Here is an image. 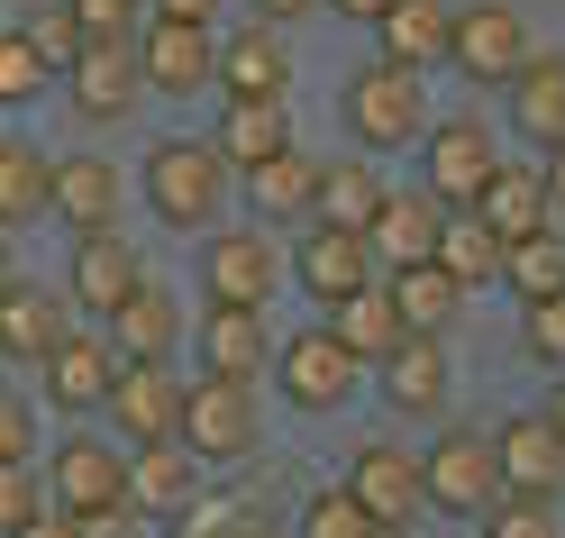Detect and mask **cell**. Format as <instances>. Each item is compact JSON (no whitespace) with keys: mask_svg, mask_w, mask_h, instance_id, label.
Returning <instances> with one entry per match:
<instances>
[{"mask_svg":"<svg viewBox=\"0 0 565 538\" xmlns=\"http://www.w3.org/2000/svg\"><path fill=\"white\" fill-rule=\"evenodd\" d=\"M137 283H147V256L128 246V229H92V238H74V265H64V302L74 310H92V319H110Z\"/></svg>","mask_w":565,"mask_h":538,"instance_id":"obj_18","label":"cell"},{"mask_svg":"<svg viewBox=\"0 0 565 538\" xmlns=\"http://www.w3.org/2000/svg\"><path fill=\"white\" fill-rule=\"evenodd\" d=\"M38 475H46V511L92 520V511H110V502H128V447L74 429V439H55V456L38 465Z\"/></svg>","mask_w":565,"mask_h":538,"instance_id":"obj_6","label":"cell"},{"mask_svg":"<svg viewBox=\"0 0 565 538\" xmlns=\"http://www.w3.org/2000/svg\"><path fill=\"white\" fill-rule=\"evenodd\" d=\"M429 265H447V274L475 293V283L502 274V238H492L475 210H447V220H438V246H429Z\"/></svg>","mask_w":565,"mask_h":538,"instance_id":"obj_35","label":"cell"},{"mask_svg":"<svg viewBox=\"0 0 565 538\" xmlns=\"http://www.w3.org/2000/svg\"><path fill=\"white\" fill-rule=\"evenodd\" d=\"M520 55H529V10L520 0H466V10L447 19V55L466 83H511L520 74Z\"/></svg>","mask_w":565,"mask_h":538,"instance_id":"obj_10","label":"cell"},{"mask_svg":"<svg viewBox=\"0 0 565 538\" xmlns=\"http://www.w3.org/2000/svg\"><path fill=\"white\" fill-rule=\"evenodd\" d=\"M265 375H274V392H282L301 420H329V411H347V402L365 392V366L338 347L329 319H310V329L274 338V366H265Z\"/></svg>","mask_w":565,"mask_h":538,"instance_id":"obj_4","label":"cell"},{"mask_svg":"<svg viewBox=\"0 0 565 538\" xmlns=\"http://www.w3.org/2000/svg\"><path fill=\"white\" fill-rule=\"evenodd\" d=\"M282 147H292V110H282V101H220V119H210V156H220L228 173L265 165Z\"/></svg>","mask_w":565,"mask_h":538,"instance_id":"obj_28","label":"cell"},{"mask_svg":"<svg viewBox=\"0 0 565 538\" xmlns=\"http://www.w3.org/2000/svg\"><path fill=\"white\" fill-rule=\"evenodd\" d=\"M210 92H220V101H282V110H292V46H282V28L246 19L237 38H220Z\"/></svg>","mask_w":565,"mask_h":538,"instance_id":"obj_15","label":"cell"},{"mask_svg":"<svg viewBox=\"0 0 565 538\" xmlns=\"http://www.w3.org/2000/svg\"><path fill=\"white\" fill-rule=\"evenodd\" d=\"M173 447H192L201 465H246V456L265 447V402H256V383L192 375L183 402H173Z\"/></svg>","mask_w":565,"mask_h":538,"instance_id":"obj_3","label":"cell"},{"mask_svg":"<svg viewBox=\"0 0 565 538\" xmlns=\"http://www.w3.org/2000/svg\"><path fill=\"white\" fill-rule=\"evenodd\" d=\"M539 183H547V220L565 229V137L547 147V165H539Z\"/></svg>","mask_w":565,"mask_h":538,"instance_id":"obj_45","label":"cell"},{"mask_svg":"<svg viewBox=\"0 0 565 538\" xmlns=\"http://www.w3.org/2000/svg\"><path fill=\"white\" fill-rule=\"evenodd\" d=\"M292 538H383V529H374V511H365L347 484H329V493H310V502H301Z\"/></svg>","mask_w":565,"mask_h":538,"instance_id":"obj_38","label":"cell"},{"mask_svg":"<svg viewBox=\"0 0 565 538\" xmlns=\"http://www.w3.org/2000/svg\"><path fill=\"white\" fill-rule=\"evenodd\" d=\"M265 28H292V19H320V0H246Z\"/></svg>","mask_w":565,"mask_h":538,"instance_id":"obj_47","label":"cell"},{"mask_svg":"<svg viewBox=\"0 0 565 538\" xmlns=\"http://www.w3.org/2000/svg\"><path fill=\"white\" fill-rule=\"evenodd\" d=\"M502 283H511V302H547V293H565V229L511 238V246H502Z\"/></svg>","mask_w":565,"mask_h":538,"instance_id":"obj_36","label":"cell"},{"mask_svg":"<svg viewBox=\"0 0 565 538\" xmlns=\"http://www.w3.org/2000/svg\"><path fill=\"white\" fill-rule=\"evenodd\" d=\"M447 19H456V0H383L374 55H383V64H411V74H429V64L447 55Z\"/></svg>","mask_w":565,"mask_h":538,"instance_id":"obj_30","label":"cell"},{"mask_svg":"<svg viewBox=\"0 0 565 538\" xmlns=\"http://www.w3.org/2000/svg\"><path fill=\"white\" fill-rule=\"evenodd\" d=\"M55 83V64H46V46L28 38V28H0V110H28Z\"/></svg>","mask_w":565,"mask_h":538,"instance_id":"obj_37","label":"cell"},{"mask_svg":"<svg viewBox=\"0 0 565 538\" xmlns=\"http://www.w3.org/2000/svg\"><path fill=\"white\" fill-rule=\"evenodd\" d=\"M274 283H282V246L274 229H201V302H237V310H265L274 302Z\"/></svg>","mask_w":565,"mask_h":538,"instance_id":"obj_7","label":"cell"},{"mask_svg":"<svg viewBox=\"0 0 565 538\" xmlns=\"http://www.w3.org/2000/svg\"><path fill=\"white\" fill-rule=\"evenodd\" d=\"M383 293H393L402 329H419V338H447V319L466 310V283H456L447 265H393V274H383Z\"/></svg>","mask_w":565,"mask_h":538,"instance_id":"obj_33","label":"cell"},{"mask_svg":"<svg viewBox=\"0 0 565 538\" xmlns=\"http://www.w3.org/2000/svg\"><path fill=\"white\" fill-rule=\"evenodd\" d=\"M201 475L210 465L192 456V447H128V511L137 520H183L192 502H201Z\"/></svg>","mask_w":565,"mask_h":538,"instance_id":"obj_24","label":"cell"},{"mask_svg":"<svg viewBox=\"0 0 565 538\" xmlns=\"http://www.w3.org/2000/svg\"><path fill=\"white\" fill-rule=\"evenodd\" d=\"M320 319L338 329V347L356 356V366H374L383 347H402V338H411V329H402V310H393V293H383V274L365 283V293H347V302H329Z\"/></svg>","mask_w":565,"mask_h":538,"instance_id":"obj_34","label":"cell"},{"mask_svg":"<svg viewBox=\"0 0 565 538\" xmlns=\"http://www.w3.org/2000/svg\"><path fill=\"white\" fill-rule=\"evenodd\" d=\"M374 402L393 411V420H438L447 411V392H456V366H447V338H402V347H383L374 356Z\"/></svg>","mask_w":565,"mask_h":538,"instance_id":"obj_13","label":"cell"},{"mask_svg":"<svg viewBox=\"0 0 565 538\" xmlns=\"http://www.w3.org/2000/svg\"><path fill=\"white\" fill-rule=\"evenodd\" d=\"M520 347L539 356L547 375L565 366V293H547V302H520Z\"/></svg>","mask_w":565,"mask_h":538,"instance_id":"obj_41","label":"cell"},{"mask_svg":"<svg viewBox=\"0 0 565 538\" xmlns=\"http://www.w3.org/2000/svg\"><path fill=\"white\" fill-rule=\"evenodd\" d=\"M347 493L374 511V529H411L429 502H419V447L402 439H365L356 456H347Z\"/></svg>","mask_w":565,"mask_h":538,"instance_id":"obj_17","label":"cell"},{"mask_svg":"<svg viewBox=\"0 0 565 538\" xmlns=\"http://www.w3.org/2000/svg\"><path fill=\"white\" fill-rule=\"evenodd\" d=\"M10 274H19V238L0 229V283H10Z\"/></svg>","mask_w":565,"mask_h":538,"instance_id":"obj_51","label":"cell"},{"mask_svg":"<svg viewBox=\"0 0 565 538\" xmlns=\"http://www.w3.org/2000/svg\"><path fill=\"white\" fill-rule=\"evenodd\" d=\"M38 447H46V420H38V402L0 383V465H38Z\"/></svg>","mask_w":565,"mask_h":538,"instance_id":"obj_40","label":"cell"},{"mask_svg":"<svg viewBox=\"0 0 565 538\" xmlns=\"http://www.w3.org/2000/svg\"><path fill=\"white\" fill-rule=\"evenodd\" d=\"M55 83H64V101H74V119H92V128H119L137 101H147V83H137V46H128V38H83L74 55L55 64Z\"/></svg>","mask_w":565,"mask_h":538,"instance_id":"obj_9","label":"cell"},{"mask_svg":"<svg viewBox=\"0 0 565 538\" xmlns=\"http://www.w3.org/2000/svg\"><path fill=\"white\" fill-rule=\"evenodd\" d=\"M502 110H511V128L529 147H556L565 137V46H529L520 55V74L502 83Z\"/></svg>","mask_w":565,"mask_h":538,"instance_id":"obj_25","label":"cell"},{"mask_svg":"<svg viewBox=\"0 0 565 538\" xmlns=\"http://www.w3.org/2000/svg\"><path fill=\"white\" fill-rule=\"evenodd\" d=\"M64 329H74V302L55 283H28V274L0 283V366H38Z\"/></svg>","mask_w":565,"mask_h":538,"instance_id":"obj_22","label":"cell"},{"mask_svg":"<svg viewBox=\"0 0 565 538\" xmlns=\"http://www.w3.org/2000/svg\"><path fill=\"white\" fill-rule=\"evenodd\" d=\"M483 538H565L547 493H492L483 502Z\"/></svg>","mask_w":565,"mask_h":538,"instance_id":"obj_39","label":"cell"},{"mask_svg":"<svg viewBox=\"0 0 565 538\" xmlns=\"http://www.w3.org/2000/svg\"><path fill=\"white\" fill-rule=\"evenodd\" d=\"M46 183H55V147L38 137H0V229H38L46 220Z\"/></svg>","mask_w":565,"mask_h":538,"instance_id":"obj_32","label":"cell"},{"mask_svg":"<svg viewBox=\"0 0 565 538\" xmlns=\"http://www.w3.org/2000/svg\"><path fill=\"white\" fill-rule=\"evenodd\" d=\"M173 402H183V375L173 366H119L100 392V420H110L119 447H164L173 439Z\"/></svg>","mask_w":565,"mask_h":538,"instance_id":"obj_16","label":"cell"},{"mask_svg":"<svg viewBox=\"0 0 565 538\" xmlns=\"http://www.w3.org/2000/svg\"><path fill=\"white\" fill-rule=\"evenodd\" d=\"M383 192L393 183L374 173V156H320L310 165V220H329V229H365Z\"/></svg>","mask_w":565,"mask_h":538,"instance_id":"obj_31","label":"cell"},{"mask_svg":"<svg viewBox=\"0 0 565 538\" xmlns=\"http://www.w3.org/2000/svg\"><path fill=\"white\" fill-rule=\"evenodd\" d=\"M466 210H475V220H483L492 238H502V246H511V238H539V229H556V220H547V183H539V165H511V156L483 173V192H475Z\"/></svg>","mask_w":565,"mask_h":538,"instance_id":"obj_27","label":"cell"},{"mask_svg":"<svg viewBox=\"0 0 565 538\" xmlns=\"http://www.w3.org/2000/svg\"><path fill=\"white\" fill-rule=\"evenodd\" d=\"M38 511H46V475L38 465H0V538H19Z\"/></svg>","mask_w":565,"mask_h":538,"instance_id":"obj_42","label":"cell"},{"mask_svg":"<svg viewBox=\"0 0 565 538\" xmlns=\"http://www.w3.org/2000/svg\"><path fill=\"white\" fill-rule=\"evenodd\" d=\"M539 411H547V420H556V439H565V366H556V375H547V402H539Z\"/></svg>","mask_w":565,"mask_h":538,"instance_id":"obj_50","label":"cell"},{"mask_svg":"<svg viewBox=\"0 0 565 538\" xmlns=\"http://www.w3.org/2000/svg\"><path fill=\"white\" fill-rule=\"evenodd\" d=\"M220 10H228V0H147V19H192V28H210Z\"/></svg>","mask_w":565,"mask_h":538,"instance_id":"obj_46","label":"cell"},{"mask_svg":"<svg viewBox=\"0 0 565 538\" xmlns=\"http://www.w3.org/2000/svg\"><path fill=\"white\" fill-rule=\"evenodd\" d=\"M100 338H110L119 366H173V347L192 338V310H183V293H173V283L147 274L110 319H100Z\"/></svg>","mask_w":565,"mask_h":538,"instance_id":"obj_14","label":"cell"},{"mask_svg":"<svg viewBox=\"0 0 565 538\" xmlns=\"http://www.w3.org/2000/svg\"><path fill=\"white\" fill-rule=\"evenodd\" d=\"M64 19H74L83 38H137V19H147V0H64Z\"/></svg>","mask_w":565,"mask_h":538,"instance_id":"obj_43","label":"cell"},{"mask_svg":"<svg viewBox=\"0 0 565 538\" xmlns=\"http://www.w3.org/2000/svg\"><path fill=\"white\" fill-rule=\"evenodd\" d=\"M137 529H147V520H137L128 502H110V511H92V520H83V538H137Z\"/></svg>","mask_w":565,"mask_h":538,"instance_id":"obj_44","label":"cell"},{"mask_svg":"<svg viewBox=\"0 0 565 538\" xmlns=\"http://www.w3.org/2000/svg\"><path fill=\"white\" fill-rule=\"evenodd\" d=\"M383 538H411V529H383Z\"/></svg>","mask_w":565,"mask_h":538,"instance_id":"obj_52","label":"cell"},{"mask_svg":"<svg viewBox=\"0 0 565 538\" xmlns=\"http://www.w3.org/2000/svg\"><path fill=\"white\" fill-rule=\"evenodd\" d=\"M338 119H347V137H356L365 156H402V147H419V128H429L438 110H429V74H411V64H356V74L338 83Z\"/></svg>","mask_w":565,"mask_h":538,"instance_id":"obj_2","label":"cell"},{"mask_svg":"<svg viewBox=\"0 0 565 538\" xmlns=\"http://www.w3.org/2000/svg\"><path fill=\"white\" fill-rule=\"evenodd\" d=\"M492 165H502V156H492V128L475 110H447V119L419 128V192H429L438 210H466Z\"/></svg>","mask_w":565,"mask_h":538,"instance_id":"obj_8","label":"cell"},{"mask_svg":"<svg viewBox=\"0 0 565 538\" xmlns=\"http://www.w3.org/2000/svg\"><path fill=\"white\" fill-rule=\"evenodd\" d=\"M310 165H320V156H301V137H292L282 156L246 165V173H237L246 220H256V229H301V220H310Z\"/></svg>","mask_w":565,"mask_h":538,"instance_id":"obj_26","label":"cell"},{"mask_svg":"<svg viewBox=\"0 0 565 538\" xmlns=\"http://www.w3.org/2000/svg\"><path fill=\"white\" fill-rule=\"evenodd\" d=\"M137 83L156 101H201L210 92V64H220V28H192V19H137Z\"/></svg>","mask_w":565,"mask_h":538,"instance_id":"obj_11","label":"cell"},{"mask_svg":"<svg viewBox=\"0 0 565 538\" xmlns=\"http://www.w3.org/2000/svg\"><path fill=\"white\" fill-rule=\"evenodd\" d=\"M119 210H128V173L110 156H55L46 220H64L74 238H92V229H119Z\"/></svg>","mask_w":565,"mask_h":538,"instance_id":"obj_20","label":"cell"},{"mask_svg":"<svg viewBox=\"0 0 565 538\" xmlns=\"http://www.w3.org/2000/svg\"><path fill=\"white\" fill-rule=\"evenodd\" d=\"M502 493L492 465V429H438V447H419V502L447 520H483V502Z\"/></svg>","mask_w":565,"mask_h":538,"instance_id":"obj_5","label":"cell"},{"mask_svg":"<svg viewBox=\"0 0 565 538\" xmlns=\"http://www.w3.org/2000/svg\"><path fill=\"white\" fill-rule=\"evenodd\" d=\"M492 465H502V493H565V439L547 411H511L492 429Z\"/></svg>","mask_w":565,"mask_h":538,"instance_id":"obj_21","label":"cell"},{"mask_svg":"<svg viewBox=\"0 0 565 538\" xmlns=\"http://www.w3.org/2000/svg\"><path fill=\"white\" fill-rule=\"evenodd\" d=\"M282 274L301 283L310 302H347V293H365V283L383 274L374 265V246H365V229H329V220H301V238H292V256H282Z\"/></svg>","mask_w":565,"mask_h":538,"instance_id":"obj_12","label":"cell"},{"mask_svg":"<svg viewBox=\"0 0 565 538\" xmlns=\"http://www.w3.org/2000/svg\"><path fill=\"white\" fill-rule=\"evenodd\" d=\"M110 375H119V356H110V338H100V329H64V338L38 356V383H46V402H55L64 420H100Z\"/></svg>","mask_w":565,"mask_h":538,"instance_id":"obj_19","label":"cell"},{"mask_svg":"<svg viewBox=\"0 0 565 538\" xmlns=\"http://www.w3.org/2000/svg\"><path fill=\"white\" fill-rule=\"evenodd\" d=\"M137 192H147V210H156L173 238H201V229L228 220L237 173L210 156V137H156L147 165H137Z\"/></svg>","mask_w":565,"mask_h":538,"instance_id":"obj_1","label":"cell"},{"mask_svg":"<svg viewBox=\"0 0 565 538\" xmlns=\"http://www.w3.org/2000/svg\"><path fill=\"white\" fill-rule=\"evenodd\" d=\"M265 366H274V319L265 310H237V302H201V375L256 383Z\"/></svg>","mask_w":565,"mask_h":538,"instance_id":"obj_23","label":"cell"},{"mask_svg":"<svg viewBox=\"0 0 565 538\" xmlns=\"http://www.w3.org/2000/svg\"><path fill=\"white\" fill-rule=\"evenodd\" d=\"M438 220H447V210H438L429 192H383V201H374V220H365L374 265H383V274H393V265H429Z\"/></svg>","mask_w":565,"mask_h":538,"instance_id":"obj_29","label":"cell"},{"mask_svg":"<svg viewBox=\"0 0 565 538\" xmlns=\"http://www.w3.org/2000/svg\"><path fill=\"white\" fill-rule=\"evenodd\" d=\"M19 538H83V520H64V511H38V520H28Z\"/></svg>","mask_w":565,"mask_h":538,"instance_id":"obj_48","label":"cell"},{"mask_svg":"<svg viewBox=\"0 0 565 538\" xmlns=\"http://www.w3.org/2000/svg\"><path fill=\"white\" fill-rule=\"evenodd\" d=\"M320 10H329V19H356V28H374V19H383V0H320Z\"/></svg>","mask_w":565,"mask_h":538,"instance_id":"obj_49","label":"cell"}]
</instances>
